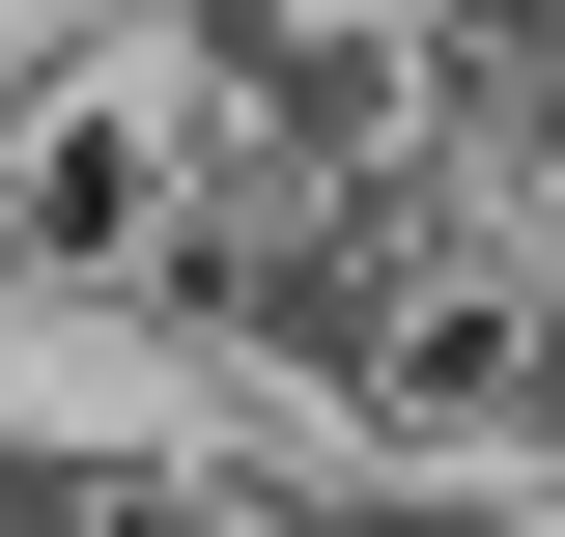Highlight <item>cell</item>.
I'll return each instance as SVG.
<instances>
[{"label": "cell", "mask_w": 565, "mask_h": 537, "mask_svg": "<svg viewBox=\"0 0 565 537\" xmlns=\"http://www.w3.org/2000/svg\"><path fill=\"white\" fill-rule=\"evenodd\" d=\"M141 170H170L141 114H29V141H0V255H29V283H114L141 255Z\"/></svg>", "instance_id": "1"}]
</instances>
